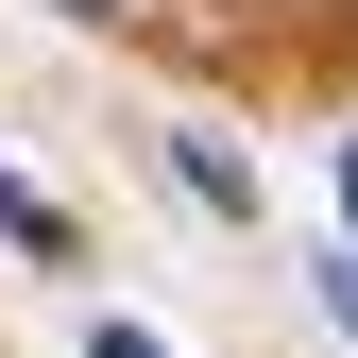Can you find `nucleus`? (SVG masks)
<instances>
[{"instance_id": "f257e3e1", "label": "nucleus", "mask_w": 358, "mask_h": 358, "mask_svg": "<svg viewBox=\"0 0 358 358\" xmlns=\"http://www.w3.org/2000/svg\"><path fill=\"white\" fill-rule=\"evenodd\" d=\"M171 188H188V205H222V222H256V171L222 154V137H171Z\"/></svg>"}, {"instance_id": "f03ea898", "label": "nucleus", "mask_w": 358, "mask_h": 358, "mask_svg": "<svg viewBox=\"0 0 358 358\" xmlns=\"http://www.w3.org/2000/svg\"><path fill=\"white\" fill-rule=\"evenodd\" d=\"M0 239H69V222H52V205H34V188H17V171H0Z\"/></svg>"}, {"instance_id": "7ed1b4c3", "label": "nucleus", "mask_w": 358, "mask_h": 358, "mask_svg": "<svg viewBox=\"0 0 358 358\" xmlns=\"http://www.w3.org/2000/svg\"><path fill=\"white\" fill-rule=\"evenodd\" d=\"M103 358H171V341H154V324H103Z\"/></svg>"}, {"instance_id": "20e7f679", "label": "nucleus", "mask_w": 358, "mask_h": 358, "mask_svg": "<svg viewBox=\"0 0 358 358\" xmlns=\"http://www.w3.org/2000/svg\"><path fill=\"white\" fill-rule=\"evenodd\" d=\"M324 307H341V324H358V256H341V290H324Z\"/></svg>"}, {"instance_id": "39448f33", "label": "nucleus", "mask_w": 358, "mask_h": 358, "mask_svg": "<svg viewBox=\"0 0 358 358\" xmlns=\"http://www.w3.org/2000/svg\"><path fill=\"white\" fill-rule=\"evenodd\" d=\"M52 17H120V0H52Z\"/></svg>"}]
</instances>
